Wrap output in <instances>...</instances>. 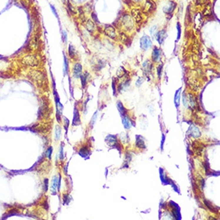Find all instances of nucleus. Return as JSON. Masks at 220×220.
I'll return each instance as SVG.
<instances>
[{"label":"nucleus","mask_w":220,"mask_h":220,"mask_svg":"<svg viewBox=\"0 0 220 220\" xmlns=\"http://www.w3.org/2000/svg\"><path fill=\"white\" fill-rule=\"evenodd\" d=\"M122 122H123V126L125 127V129L129 130L131 127V120L130 119V118L128 117L127 114H125L122 116Z\"/></svg>","instance_id":"12"},{"label":"nucleus","mask_w":220,"mask_h":220,"mask_svg":"<svg viewBox=\"0 0 220 220\" xmlns=\"http://www.w3.org/2000/svg\"><path fill=\"white\" fill-rule=\"evenodd\" d=\"M105 142L107 143V145L112 147H116V146H119V143H118V139L116 136L112 135V134H109L105 139Z\"/></svg>","instance_id":"5"},{"label":"nucleus","mask_w":220,"mask_h":220,"mask_svg":"<svg viewBox=\"0 0 220 220\" xmlns=\"http://www.w3.org/2000/svg\"><path fill=\"white\" fill-rule=\"evenodd\" d=\"M207 2V0H196V3L198 5H203Z\"/></svg>","instance_id":"38"},{"label":"nucleus","mask_w":220,"mask_h":220,"mask_svg":"<svg viewBox=\"0 0 220 220\" xmlns=\"http://www.w3.org/2000/svg\"><path fill=\"white\" fill-rule=\"evenodd\" d=\"M51 8L52 11H53V13L54 14V15H55V16H57V12H56V10H55V8L54 7V6L51 5Z\"/></svg>","instance_id":"41"},{"label":"nucleus","mask_w":220,"mask_h":220,"mask_svg":"<svg viewBox=\"0 0 220 220\" xmlns=\"http://www.w3.org/2000/svg\"><path fill=\"white\" fill-rule=\"evenodd\" d=\"M37 46H38L37 39H36L35 38L32 39L31 40L30 43H29V46H30V47H31V48L33 49V48H36V47H37Z\"/></svg>","instance_id":"28"},{"label":"nucleus","mask_w":220,"mask_h":220,"mask_svg":"<svg viewBox=\"0 0 220 220\" xmlns=\"http://www.w3.org/2000/svg\"><path fill=\"white\" fill-rule=\"evenodd\" d=\"M68 69H69L68 61H67V59L66 58V56H64V69H63V73H64V75H66V74L68 73Z\"/></svg>","instance_id":"26"},{"label":"nucleus","mask_w":220,"mask_h":220,"mask_svg":"<svg viewBox=\"0 0 220 220\" xmlns=\"http://www.w3.org/2000/svg\"><path fill=\"white\" fill-rule=\"evenodd\" d=\"M88 78H89V74L87 73V72H85L83 74H81L80 79H81V83H82V86H83V87H85V86H86Z\"/></svg>","instance_id":"20"},{"label":"nucleus","mask_w":220,"mask_h":220,"mask_svg":"<svg viewBox=\"0 0 220 220\" xmlns=\"http://www.w3.org/2000/svg\"><path fill=\"white\" fill-rule=\"evenodd\" d=\"M155 30H156V26H154V27H152V28L151 29V34H152V36H154V31H155Z\"/></svg>","instance_id":"42"},{"label":"nucleus","mask_w":220,"mask_h":220,"mask_svg":"<svg viewBox=\"0 0 220 220\" xmlns=\"http://www.w3.org/2000/svg\"><path fill=\"white\" fill-rule=\"evenodd\" d=\"M188 104H190L191 106L194 108V106H195V100H194L193 95L191 94H189L188 96Z\"/></svg>","instance_id":"29"},{"label":"nucleus","mask_w":220,"mask_h":220,"mask_svg":"<svg viewBox=\"0 0 220 220\" xmlns=\"http://www.w3.org/2000/svg\"><path fill=\"white\" fill-rule=\"evenodd\" d=\"M29 2H30V0H22V3L25 7H28Z\"/></svg>","instance_id":"39"},{"label":"nucleus","mask_w":220,"mask_h":220,"mask_svg":"<svg viewBox=\"0 0 220 220\" xmlns=\"http://www.w3.org/2000/svg\"><path fill=\"white\" fill-rule=\"evenodd\" d=\"M122 24L126 30H131L134 26V20L128 14H125L122 17Z\"/></svg>","instance_id":"4"},{"label":"nucleus","mask_w":220,"mask_h":220,"mask_svg":"<svg viewBox=\"0 0 220 220\" xmlns=\"http://www.w3.org/2000/svg\"><path fill=\"white\" fill-rule=\"evenodd\" d=\"M190 131H191V136H193V137H194V138L199 137L200 134H201L199 128H197L196 126H193V125H192L191 127L190 128Z\"/></svg>","instance_id":"17"},{"label":"nucleus","mask_w":220,"mask_h":220,"mask_svg":"<svg viewBox=\"0 0 220 220\" xmlns=\"http://www.w3.org/2000/svg\"><path fill=\"white\" fill-rule=\"evenodd\" d=\"M152 43L151 40L148 35H143V37L140 39V47L143 51H146L151 47Z\"/></svg>","instance_id":"3"},{"label":"nucleus","mask_w":220,"mask_h":220,"mask_svg":"<svg viewBox=\"0 0 220 220\" xmlns=\"http://www.w3.org/2000/svg\"><path fill=\"white\" fill-rule=\"evenodd\" d=\"M79 154L81 156H83V157H86V156H88L89 154H90V151H89L88 147H86V146H83V147L79 150Z\"/></svg>","instance_id":"22"},{"label":"nucleus","mask_w":220,"mask_h":220,"mask_svg":"<svg viewBox=\"0 0 220 220\" xmlns=\"http://www.w3.org/2000/svg\"><path fill=\"white\" fill-rule=\"evenodd\" d=\"M57 184H58V177L57 175H54L52 179L51 186V191L52 194H56V191H57Z\"/></svg>","instance_id":"16"},{"label":"nucleus","mask_w":220,"mask_h":220,"mask_svg":"<svg viewBox=\"0 0 220 220\" xmlns=\"http://www.w3.org/2000/svg\"><path fill=\"white\" fill-rule=\"evenodd\" d=\"M63 2H66V0H63Z\"/></svg>","instance_id":"43"},{"label":"nucleus","mask_w":220,"mask_h":220,"mask_svg":"<svg viewBox=\"0 0 220 220\" xmlns=\"http://www.w3.org/2000/svg\"><path fill=\"white\" fill-rule=\"evenodd\" d=\"M166 31L165 29H163L159 31L158 32L157 34H156V39H157L158 43H159L160 45L163 44V43L164 42V40L166 39Z\"/></svg>","instance_id":"8"},{"label":"nucleus","mask_w":220,"mask_h":220,"mask_svg":"<svg viewBox=\"0 0 220 220\" xmlns=\"http://www.w3.org/2000/svg\"><path fill=\"white\" fill-rule=\"evenodd\" d=\"M126 70L124 69V67H123V66H120L119 68V70L117 71V73H116V74H117V77L118 78H123L125 74H126Z\"/></svg>","instance_id":"25"},{"label":"nucleus","mask_w":220,"mask_h":220,"mask_svg":"<svg viewBox=\"0 0 220 220\" xmlns=\"http://www.w3.org/2000/svg\"><path fill=\"white\" fill-rule=\"evenodd\" d=\"M48 190V179H44V184H43V191L46 193Z\"/></svg>","instance_id":"33"},{"label":"nucleus","mask_w":220,"mask_h":220,"mask_svg":"<svg viewBox=\"0 0 220 220\" xmlns=\"http://www.w3.org/2000/svg\"><path fill=\"white\" fill-rule=\"evenodd\" d=\"M181 92H182V87H180L179 89H178L175 94H174V105L176 107H179L180 105V99H181Z\"/></svg>","instance_id":"15"},{"label":"nucleus","mask_w":220,"mask_h":220,"mask_svg":"<svg viewBox=\"0 0 220 220\" xmlns=\"http://www.w3.org/2000/svg\"><path fill=\"white\" fill-rule=\"evenodd\" d=\"M61 133H62V129L60 126H56L55 127V131H54V136H55V140H59L61 137Z\"/></svg>","instance_id":"24"},{"label":"nucleus","mask_w":220,"mask_h":220,"mask_svg":"<svg viewBox=\"0 0 220 220\" xmlns=\"http://www.w3.org/2000/svg\"><path fill=\"white\" fill-rule=\"evenodd\" d=\"M183 104H184V106H186V107H187V108H188V107H189V106H188V101H187V99H186V94H183Z\"/></svg>","instance_id":"35"},{"label":"nucleus","mask_w":220,"mask_h":220,"mask_svg":"<svg viewBox=\"0 0 220 220\" xmlns=\"http://www.w3.org/2000/svg\"><path fill=\"white\" fill-rule=\"evenodd\" d=\"M22 62L24 65L30 66H35L39 64V60L37 59V58H35V56L32 54H28L23 57Z\"/></svg>","instance_id":"2"},{"label":"nucleus","mask_w":220,"mask_h":220,"mask_svg":"<svg viewBox=\"0 0 220 220\" xmlns=\"http://www.w3.org/2000/svg\"><path fill=\"white\" fill-rule=\"evenodd\" d=\"M143 81H144L143 78H139L137 80V82H136V86H141V85H142V83H143Z\"/></svg>","instance_id":"37"},{"label":"nucleus","mask_w":220,"mask_h":220,"mask_svg":"<svg viewBox=\"0 0 220 220\" xmlns=\"http://www.w3.org/2000/svg\"><path fill=\"white\" fill-rule=\"evenodd\" d=\"M29 77L38 86H42L45 82V75L39 71H32L29 74Z\"/></svg>","instance_id":"1"},{"label":"nucleus","mask_w":220,"mask_h":220,"mask_svg":"<svg viewBox=\"0 0 220 220\" xmlns=\"http://www.w3.org/2000/svg\"><path fill=\"white\" fill-rule=\"evenodd\" d=\"M132 14H133V16H134V20L137 22V23H139V22H140L141 20H142V16H141V13H140V11H139V10H133L132 11Z\"/></svg>","instance_id":"18"},{"label":"nucleus","mask_w":220,"mask_h":220,"mask_svg":"<svg viewBox=\"0 0 220 220\" xmlns=\"http://www.w3.org/2000/svg\"><path fill=\"white\" fill-rule=\"evenodd\" d=\"M143 73L146 74V75H148L151 72L152 70V64L148 60L145 61L143 64Z\"/></svg>","instance_id":"13"},{"label":"nucleus","mask_w":220,"mask_h":220,"mask_svg":"<svg viewBox=\"0 0 220 220\" xmlns=\"http://www.w3.org/2000/svg\"><path fill=\"white\" fill-rule=\"evenodd\" d=\"M135 146L137 148L139 149H146V144H145V141L142 136L137 135L136 136V141H135Z\"/></svg>","instance_id":"10"},{"label":"nucleus","mask_w":220,"mask_h":220,"mask_svg":"<svg viewBox=\"0 0 220 220\" xmlns=\"http://www.w3.org/2000/svg\"><path fill=\"white\" fill-rule=\"evenodd\" d=\"M175 6H176V3L174 2H170L169 3L168 6H166L163 9V11L165 12L166 14H170V17H171L172 13L174 12V9H175Z\"/></svg>","instance_id":"6"},{"label":"nucleus","mask_w":220,"mask_h":220,"mask_svg":"<svg viewBox=\"0 0 220 220\" xmlns=\"http://www.w3.org/2000/svg\"><path fill=\"white\" fill-rule=\"evenodd\" d=\"M52 151H53V147L52 146H49L47 151H46V156H47L49 159H51Z\"/></svg>","instance_id":"32"},{"label":"nucleus","mask_w":220,"mask_h":220,"mask_svg":"<svg viewBox=\"0 0 220 220\" xmlns=\"http://www.w3.org/2000/svg\"><path fill=\"white\" fill-rule=\"evenodd\" d=\"M161 57V50L157 46H154L152 52V60L153 62H158L160 60Z\"/></svg>","instance_id":"11"},{"label":"nucleus","mask_w":220,"mask_h":220,"mask_svg":"<svg viewBox=\"0 0 220 220\" xmlns=\"http://www.w3.org/2000/svg\"><path fill=\"white\" fill-rule=\"evenodd\" d=\"M80 124V116L79 112L78 111V109L75 107L74 111V119H73V122H72V125L73 126H78Z\"/></svg>","instance_id":"14"},{"label":"nucleus","mask_w":220,"mask_h":220,"mask_svg":"<svg viewBox=\"0 0 220 220\" xmlns=\"http://www.w3.org/2000/svg\"><path fill=\"white\" fill-rule=\"evenodd\" d=\"M146 6H147V8H148L149 11H153V10H154V9L156 8V6H155V3H153V2H151L150 0H148V1L146 2Z\"/></svg>","instance_id":"27"},{"label":"nucleus","mask_w":220,"mask_h":220,"mask_svg":"<svg viewBox=\"0 0 220 220\" xmlns=\"http://www.w3.org/2000/svg\"><path fill=\"white\" fill-rule=\"evenodd\" d=\"M86 29H87V31H88L89 32L92 33V32L94 31V24L93 23V22H92L91 20L89 19V20H87V21H86Z\"/></svg>","instance_id":"23"},{"label":"nucleus","mask_w":220,"mask_h":220,"mask_svg":"<svg viewBox=\"0 0 220 220\" xmlns=\"http://www.w3.org/2000/svg\"><path fill=\"white\" fill-rule=\"evenodd\" d=\"M163 67V65L162 64V63H161L160 65H159L157 67V74H158V77H159V79H160V78H161V75H162Z\"/></svg>","instance_id":"30"},{"label":"nucleus","mask_w":220,"mask_h":220,"mask_svg":"<svg viewBox=\"0 0 220 220\" xmlns=\"http://www.w3.org/2000/svg\"><path fill=\"white\" fill-rule=\"evenodd\" d=\"M177 30H178L177 40H179L180 38V34H181V27H180V24L179 23H177Z\"/></svg>","instance_id":"36"},{"label":"nucleus","mask_w":220,"mask_h":220,"mask_svg":"<svg viewBox=\"0 0 220 220\" xmlns=\"http://www.w3.org/2000/svg\"><path fill=\"white\" fill-rule=\"evenodd\" d=\"M117 108L119 110V111L121 114V116H123V115H125L126 114V110L124 108V106H123V103H121V102H117Z\"/></svg>","instance_id":"21"},{"label":"nucleus","mask_w":220,"mask_h":220,"mask_svg":"<svg viewBox=\"0 0 220 220\" xmlns=\"http://www.w3.org/2000/svg\"><path fill=\"white\" fill-rule=\"evenodd\" d=\"M66 31H63V42L64 43H66Z\"/></svg>","instance_id":"40"},{"label":"nucleus","mask_w":220,"mask_h":220,"mask_svg":"<svg viewBox=\"0 0 220 220\" xmlns=\"http://www.w3.org/2000/svg\"><path fill=\"white\" fill-rule=\"evenodd\" d=\"M105 34H106V36H108L111 39H115L116 38V31H115V29L111 26H106V28H105Z\"/></svg>","instance_id":"9"},{"label":"nucleus","mask_w":220,"mask_h":220,"mask_svg":"<svg viewBox=\"0 0 220 220\" xmlns=\"http://www.w3.org/2000/svg\"><path fill=\"white\" fill-rule=\"evenodd\" d=\"M82 71H83L82 65L80 63H76L74 66V68H73V76H74V79L80 78L81 74H82Z\"/></svg>","instance_id":"7"},{"label":"nucleus","mask_w":220,"mask_h":220,"mask_svg":"<svg viewBox=\"0 0 220 220\" xmlns=\"http://www.w3.org/2000/svg\"><path fill=\"white\" fill-rule=\"evenodd\" d=\"M71 197H70L69 194H63V203L68 204L71 201Z\"/></svg>","instance_id":"31"},{"label":"nucleus","mask_w":220,"mask_h":220,"mask_svg":"<svg viewBox=\"0 0 220 220\" xmlns=\"http://www.w3.org/2000/svg\"><path fill=\"white\" fill-rule=\"evenodd\" d=\"M59 158L61 160H63L64 159V154H63V144L61 145V147H60L59 150Z\"/></svg>","instance_id":"34"},{"label":"nucleus","mask_w":220,"mask_h":220,"mask_svg":"<svg viewBox=\"0 0 220 220\" xmlns=\"http://www.w3.org/2000/svg\"><path fill=\"white\" fill-rule=\"evenodd\" d=\"M68 53H69V56L71 58V59H74L76 54H77V52H76V50L74 47L73 45H69L68 47Z\"/></svg>","instance_id":"19"}]
</instances>
